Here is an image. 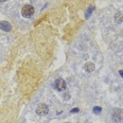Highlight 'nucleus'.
<instances>
[{"instance_id":"nucleus-1","label":"nucleus","mask_w":123,"mask_h":123,"mask_svg":"<svg viewBox=\"0 0 123 123\" xmlns=\"http://www.w3.org/2000/svg\"><path fill=\"white\" fill-rule=\"evenodd\" d=\"M34 7L32 6H30V4H25L24 6V7L21 9V13H22V16L25 17V18H29L31 17L33 14H34Z\"/></svg>"},{"instance_id":"nucleus-2","label":"nucleus","mask_w":123,"mask_h":123,"mask_svg":"<svg viewBox=\"0 0 123 123\" xmlns=\"http://www.w3.org/2000/svg\"><path fill=\"white\" fill-rule=\"evenodd\" d=\"M49 112V108L46 104H39L36 107V114L38 116H46Z\"/></svg>"},{"instance_id":"nucleus-3","label":"nucleus","mask_w":123,"mask_h":123,"mask_svg":"<svg viewBox=\"0 0 123 123\" xmlns=\"http://www.w3.org/2000/svg\"><path fill=\"white\" fill-rule=\"evenodd\" d=\"M112 119L116 122H120L123 119V111L119 108H115L112 111Z\"/></svg>"},{"instance_id":"nucleus-4","label":"nucleus","mask_w":123,"mask_h":123,"mask_svg":"<svg viewBox=\"0 0 123 123\" xmlns=\"http://www.w3.org/2000/svg\"><path fill=\"white\" fill-rule=\"evenodd\" d=\"M55 88L57 89L58 91H62V90H65L66 88V82L63 80V79H57L55 81Z\"/></svg>"},{"instance_id":"nucleus-5","label":"nucleus","mask_w":123,"mask_h":123,"mask_svg":"<svg viewBox=\"0 0 123 123\" xmlns=\"http://www.w3.org/2000/svg\"><path fill=\"white\" fill-rule=\"evenodd\" d=\"M0 29L6 31V32H10L12 30V25L7 21H0Z\"/></svg>"},{"instance_id":"nucleus-6","label":"nucleus","mask_w":123,"mask_h":123,"mask_svg":"<svg viewBox=\"0 0 123 123\" xmlns=\"http://www.w3.org/2000/svg\"><path fill=\"white\" fill-rule=\"evenodd\" d=\"M115 21L117 22V24H121L123 22V14H121L120 12H118L116 15H115Z\"/></svg>"},{"instance_id":"nucleus-7","label":"nucleus","mask_w":123,"mask_h":123,"mask_svg":"<svg viewBox=\"0 0 123 123\" xmlns=\"http://www.w3.org/2000/svg\"><path fill=\"white\" fill-rule=\"evenodd\" d=\"M85 70L88 71V72H91V71L94 70V64L93 63H87L85 65Z\"/></svg>"},{"instance_id":"nucleus-8","label":"nucleus","mask_w":123,"mask_h":123,"mask_svg":"<svg viewBox=\"0 0 123 123\" xmlns=\"http://www.w3.org/2000/svg\"><path fill=\"white\" fill-rule=\"evenodd\" d=\"M93 111L96 112V114H100V111H101V107H94Z\"/></svg>"},{"instance_id":"nucleus-9","label":"nucleus","mask_w":123,"mask_h":123,"mask_svg":"<svg viewBox=\"0 0 123 123\" xmlns=\"http://www.w3.org/2000/svg\"><path fill=\"white\" fill-rule=\"evenodd\" d=\"M92 10H93V6H91V7H90V9H89V10H88V13H87V14H86V17H88V16H89V15H90V13L92 12Z\"/></svg>"},{"instance_id":"nucleus-10","label":"nucleus","mask_w":123,"mask_h":123,"mask_svg":"<svg viewBox=\"0 0 123 123\" xmlns=\"http://www.w3.org/2000/svg\"><path fill=\"white\" fill-rule=\"evenodd\" d=\"M78 111H79V108H74L71 111V112H78Z\"/></svg>"},{"instance_id":"nucleus-11","label":"nucleus","mask_w":123,"mask_h":123,"mask_svg":"<svg viewBox=\"0 0 123 123\" xmlns=\"http://www.w3.org/2000/svg\"><path fill=\"white\" fill-rule=\"evenodd\" d=\"M119 73H120V75H121L122 78H123V70H120V71H119Z\"/></svg>"},{"instance_id":"nucleus-12","label":"nucleus","mask_w":123,"mask_h":123,"mask_svg":"<svg viewBox=\"0 0 123 123\" xmlns=\"http://www.w3.org/2000/svg\"><path fill=\"white\" fill-rule=\"evenodd\" d=\"M4 1H6V0H0V2H4Z\"/></svg>"}]
</instances>
